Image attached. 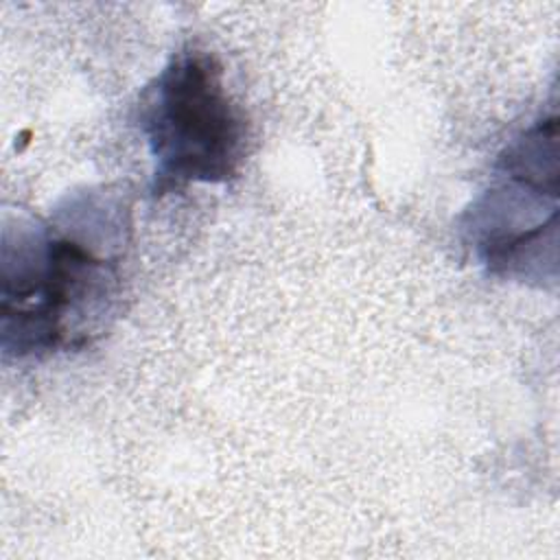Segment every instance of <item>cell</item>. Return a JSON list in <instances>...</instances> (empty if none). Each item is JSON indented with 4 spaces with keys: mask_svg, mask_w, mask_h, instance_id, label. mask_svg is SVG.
<instances>
[{
    "mask_svg": "<svg viewBox=\"0 0 560 560\" xmlns=\"http://www.w3.org/2000/svg\"><path fill=\"white\" fill-rule=\"evenodd\" d=\"M138 122L153 158L155 197L238 177L249 125L212 52L197 46L177 50L140 94Z\"/></svg>",
    "mask_w": 560,
    "mask_h": 560,
    "instance_id": "obj_2",
    "label": "cell"
},
{
    "mask_svg": "<svg viewBox=\"0 0 560 560\" xmlns=\"http://www.w3.org/2000/svg\"><path fill=\"white\" fill-rule=\"evenodd\" d=\"M120 295L116 262L55 225L2 241V354L42 359L90 346Z\"/></svg>",
    "mask_w": 560,
    "mask_h": 560,
    "instance_id": "obj_1",
    "label": "cell"
}]
</instances>
